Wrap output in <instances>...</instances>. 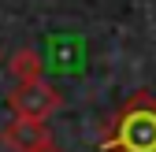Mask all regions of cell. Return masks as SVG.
<instances>
[{
	"label": "cell",
	"mask_w": 156,
	"mask_h": 152,
	"mask_svg": "<svg viewBox=\"0 0 156 152\" xmlns=\"http://www.w3.org/2000/svg\"><path fill=\"white\" fill-rule=\"evenodd\" d=\"M101 148H112V152H156V97H149V93L130 97L115 111V123L104 134Z\"/></svg>",
	"instance_id": "obj_1"
},
{
	"label": "cell",
	"mask_w": 156,
	"mask_h": 152,
	"mask_svg": "<svg viewBox=\"0 0 156 152\" xmlns=\"http://www.w3.org/2000/svg\"><path fill=\"white\" fill-rule=\"evenodd\" d=\"M63 108V93L48 85L45 78L41 82H30V85H15L8 93V111L11 119H26V123H45L48 115Z\"/></svg>",
	"instance_id": "obj_2"
},
{
	"label": "cell",
	"mask_w": 156,
	"mask_h": 152,
	"mask_svg": "<svg viewBox=\"0 0 156 152\" xmlns=\"http://www.w3.org/2000/svg\"><path fill=\"white\" fill-rule=\"evenodd\" d=\"M52 134L45 130V123H26V119H11L0 126V145L8 152H37L41 145H48Z\"/></svg>",
	"instance_id": "obj_3"
},
{
	"label": "cell",
	"mask_w": 156,
	"mask_h": 152,
	"mask_svg": "<svg viewBox=\"0 0 156 152\" xmlns=\"http://www.w3.org/2000/svg\"><path fill=\"white\" fill-rule=\"evenodd\" d=\"M8 71H11V78L19 85H30V82H41L45 60H41V52H34V48H19V52L8 56Z\"/></svg>",
	"instance_id": "obj_4"
},
{
	"label": "cell",
	"mask_w": 156,
	"mask_h": 152,
	"mask_svg": "<svg viewBox=\"0 0 156 152\" xmlns=\"http://www.w3.org/2000/svg\"><path fill=\"white\" fill-rule=\"evenodd\" d=\"M37 152H63L60 145H56V141H48V145H41V148H37Z\"/></svg>",
	"instance_id": "obj_5"
},
{
	"label": "cell",
	"mask_w": 156,
	"mask_h": 152,
	"mask_svg": "<svg viewBox=\"0 0 156 152\" xmlns=\"http://www.w3.org/2000/svg\"><path fill=\"white\" fill-rule=\"evenodd\" d=\"M0 63H4V48H0Z\"/></svg>",
	"instance_id": "obj_6"
}]
</instances>
